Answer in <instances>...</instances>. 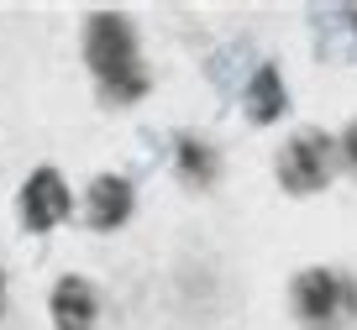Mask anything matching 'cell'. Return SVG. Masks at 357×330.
Instances as JSON below:
<instances>
[{
  "mask_svg": "<svg viewBox=\"0 0 357 330\" xmlns=\"http://www.w3.org/2000/svg\"><path fill=\"white\" fill-rule=\"evenodd\" d=\"M84 58L95 68V79L105 84L111 100H137L147 89V74H142V58H137V37H132V22L116 11H100L84 32Z\"/></svg>",
  "mask_w": 357,
  "mask_h": 330,
  "instance_id": "6da1fadb",
  "label": "cell"
},
{
  "mask_svg": "<svg viewBox=\"0 0 357 330\" xmlns=\"http://www.w3.org/2000/svg\"><path fill=\"white\" fill-rule=\"evenodd\" d=\"M326 178H331V136L300 132L279 152V184L289 194H315V189H326Z\"/></svg>",
  "mask_w": 357,
  "mask_h": 330,
  "instance_id": "7a4b0ae2",
  "label": "cell"
},
{
  "mask_svg": "<svg viewBox=\"0 0 357 330\" xmlns=\"http://www.w3.org/2000/svg\"><path fill=\"white\" fill-rule=\"evenodd\" d=\"M68 210H74V199H68L63 178H58L53 168H37L22 184V226L26 231H53Z\"/></svg>",
  "mask_w": 357,
  "mask_h": 330,
  "instance_id": "3957f363",
  "label": "cell"
},
{
  "mask_svg": "<svg viewBox=\"0 0 357 330\" xmlns=\"http://www.w3.org/2000/svg\"><path fill=\"white\" fill-rule=\"evenodd\" d=\"M294 309H300L305 325H331V315L342 309V283H336V273H326V267H310V273L294 278Z\"/></svg>",
  "mask_w": 357,
  "mask_h": 330,
  "instance_id": "277c9868",
  "label": "cell"
},
{
  "mask_svg": "<svg viewBox=\"0 0 357 330\" xmlns=\"http://www.w3.org/2000/svg\"><path fill=\"white\" fill-rule=\"evenodd\" d=\"M95 315H100L95 288H89L84 278H58V288H53V325L58 330H95Z\"/></svg>",
  "mask_w": 357,
  "mask_h": 330,
  "instance_id": "5b68a950",
  "label": "cell"
},
{
  "mask_svg": "<svg viewBox=\"0 0 357 330\" xmlns=\"http://www.w3.org/2000/svg\"><path fill=\"white\" fill-rule=\"evenodd\" d=\"M89 226L95 231H116L126 215H132V184L126 178H116V173H105V178H95L89 184Z\"/></svg>",
  "mask_w": 357,
  "mask_h": 330,
  "instance_id": "8992f818",
  "label": "cell"
},
{
  "mask_svg": "<svg viewBox=\"0 0 357 330\" xmlns=\"http://www.w3.org/2000/svg\"><path fill=\"white\" fill-rule=\"evenodd\" d=\"M284 110V84H279V68H257L252 74V84H247V116L252 121H273Z\"/></svg>",
  "mask_w": 357,
  "mask_h": 330,
  "instance_id": "52a82bcc",
  "label": "cell"
},
{
  "mask_svg": "<svg viewBox=\"0 0 357 330\" xmlns=\"http://www.w3.org/2000/svg\"><path fill=\"white\" fill-rule=\"evenodd\" d=\"M178 163H184V173H190V178H200V184H211V173H215L211 147L195 142V136H184V142H178Z\"/></svg>",
  "mask_w": 357,
  "mask_h": 330,
  "instance_id": "ba28073f",
  "label": "cell"
},
{
  "mask_svg": "<svg viewBox=\"0 0 357 330\" xmlns=\"http://www.w3.org/2000/svg\"><path fill=\"white\" fill-rule=\"evenodd\" d=\"M342 147H347V157H352V163H357V121H352V126H347V136H342Z\"/></svg>",
  "mask_w": 357,
  "mask_h": 330,
  "instance_id": "9c48e42d",
  "label": "cell"
}]
</instances>
